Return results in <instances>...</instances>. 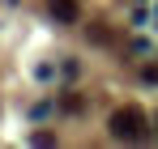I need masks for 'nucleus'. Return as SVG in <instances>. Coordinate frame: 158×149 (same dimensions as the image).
<instances>
[{"label": "nucleus", "mask_w": 158, "mask_h": 149, "mask_svg": "<svg viewBox=\"0 0 158 149\" xmlns=\"http://www.w3.org/2000/svg\"><path fill=\"white\" fill-rule=\"evenodd\" d=\"M47 9H52V17L56 22H77V0H52V4H47Z\"/></svg>", "instance_id": "2"}, {"label": "nucleus", "mask_w": 158, "mask_h": 149, "mask_svg": "<svg viewBox=\"0 0 158 149\" xmlns=\"http://www.w3.org/2000/svg\"><path fill=\"white\" fill-rule=\"evenodd\" d=\"M90 38H94V43H111L115 34H111V30H103V26H94V30H90Z\"/></svg>", "instance_id": "4"}, {"label": "nucleus", "mask_w": 158, "mask_h": 149, "mask_svg": "<svg viewBox=\"0 0 158 149\" xmlns=\"http://www.w3.org/2000/svg\"><path fill=\"white\" fill-rule=\"evenodd\" d=\"M30 145H56L52 132H30Z\"/></svg>", "instance_id": "3"}, {"label": "nucleus", "mask_w": 158, "mask_h": 149, "mask_svg": "<svg viewBox=\"0 0 158 149\" xmlns=\"http://www.w3.org/2000/svg\"><path fill=\"white\" fill-rule=\"evenodd\" d=\"M145 124H150V119H145V111H141V107H120V111H115V115H111V136H115V141H145Z\"/></svg>", "instance_id": "1"}, {"label": "nucleus", "mask_w": 158, "mask_h": 149, "mask_svg": "<svg viewBox=\"0 0 158 149\" xmlns=\"http://www.w3.org/2000/svg\"><path fill=\"white\" fill-rule=\"evenodd\" d=\"M141 81H150V85H158V68H141Z\"/></svg>", "instance_id": "5"}]
</instances>
